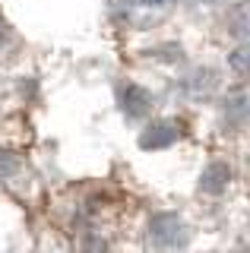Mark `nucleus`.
<instances>
[{
    "mask_svg": "<svg viewBox=\"0 0 250 253\" xmlns=\"http://www.w3.org/2000/svg\"><path fill=\"white\" fill-rule=\"evenodd\" d=\"M234 32H238L244 42H250V3H244L234 13Z\"/></svg>",
    "mask_w": 250,
    "mask_h": 253,
    "instance_id": "2",
    "label": "nucleus"
},
{
    "mask_svg": "<svg viewBox=\"0 0 250 253\" xmlns=\"http://www.w3.org/2000/svg\"><path fill=\"white\" fill-rule=\"evenodd\" d=\"M203 3H212V0H203Z\"/></svg>",
    "mask_w": 250,
    "mask_h": 253,
    "instance_id": "4",
    "label": "nucleus"
},
{
    "mask_svg": "<svg viewBox=\"0 0 250 253\" xmlns=\"http://www.w3.org/2000/svg\"><path fill=\"white\" fill-rule=\"evenodd\" d=\"M231 67L238 70L241 76H247V79H250V42H247L244 47H238V51L231 54Z\"/></svg>",
    "mask_w": 250,
    "mask_h": 253,
    "instance_id": "1",
    "label": "nucleus"
},
{
    "mask_svg": "<svg viewBox=\"0 0 250 253\" xmlns=\"http://www.w3.org/2000/svg\"><path fill=\"white\" fill-rule=\"evenodd\" d=\"M130 6H136V10H146V13H155V10H165L171 0H127Z\"/></svg>",
    "mask_w": 250,
    "mask_h": 253,
    "instance_id": "3",
    "label": "nucleus"
}]
</instances>
